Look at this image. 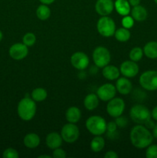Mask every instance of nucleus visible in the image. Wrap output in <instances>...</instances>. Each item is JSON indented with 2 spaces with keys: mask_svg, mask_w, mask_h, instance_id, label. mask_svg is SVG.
I'll list each match as a JSON object with an SVG mask.
<instances>
[{
  "mask_svg": "<svg viewBox=\"0 0 157 158\" xmlns=\"http://www.w3.org/2000/svg\"><path fill=\"white\" fill-rule=\"evenodd\" d=\"M153 136L147 127L138 124L130 131V140L132 144L138 149H144L152 143Z\"/></svg>",
  "mask_w": 157,
  "mask_h": 158,
  "instance_id": "f257e3e1",
  "label": "nucleus"
},
{
  "mask_svg": "<svg viewBox=\"0 0 157 158\" xmlns=\"http://www.w3.org/2000/svg\"><path fill=\"white\" fill-rule=\"evenodd\" d=\"M17 113L22 120L29 121L32 120L36 113V104L32 99L25 97L22 99L17 106Z\"/></svg>",
  "mask_w": 157,
  "mask_h": 158,
  "instance_id": "f03ea898",
  "label": "nucleus"
},
{
  "mask_svg": "<svg viewBox=\"0 0 157 158\" xmlns=\"http://www.w3.org/2000/svg\"><path fill=\"white\" fill-rule=\"evenodd\" d=\"M106 122L100 116H92L86 122V127L89 133L95 136H101L106 131Z\"/></svg>",
  "mask_w": 157,
  "mask_h": 158,
  "instance_id": "7ed1b4c3",
  "label": "nucleus"
},
{
  "mask_svg": "<svg viewBox=\"0 0 157 158\" xmlns=\"http://www.w3.org/2000/svg\"><path fill=\"white\" fill-rule=\"evenodd\" d=\"M130 117L137 124H145L151 119V113L146 106L143 104L134 105L130 110Z\"/></svg>",
  "mask_w": 157,
  "mask_h": 158,
  "instance_id": "20e7f679",
  "label": "nucleus"
},
{
  "mask_svg": "<svg viewBox=\"0 0 157 158\" xmlns=\"http://www.w3.org/2000/svg\"><path fill=\"white\" fill-rule=\"evenodd\" d=\"M97 30L104 37L114 35L115 32V24L114 20L109 16H102L97 23Z\"/></svg>",
  "mask_w": 157,
  "mask_h": 158,
  "instance_id": "39448f33",
  "label": "nucleus"
},
{
  "mask_svg": "<svg viewBox=\"0 0 157 158\" xmlns=\"http://www.w3.org/2000/svg\"><path fill=\"white\" fill-rule=\"evenodd\" d=\"M139 83L142 87L146 90H157V71H145L140 76Z\"/></svg>",
  "mask_w": 157,
  "mask_h": 158,
  "instance_id": "423d86ee",
  "label": "nucleus"
},
{
  "mask_svg": "<svg viewBox=\"0 0 157 158\" xmlns=\"http://www.w3.org/2000/svg\"><path fill=\"white\" fill-rule=\"evenodd\" d=\"M94 63L99 68H103L109 65L111 60V55L109 49L104 46H98L95 48L92 53Z\"/></svg>",
  "mask_w": 157,
  "mask_h": 158,
  "instance_id": "0eeeda50",
  "label": "nucleus"
},
{
  "mask_svg": "<svg viewBox=\"0 0 157 158\" xmlns=\"http://www.w3.org/2000/svg\"><path fill=\"white\" fill-rule=\"evenodd\" d=\"M60 134L65 142L72 143L78 140L79 137V130L75 123H69L62 127Z\"/></svg>",
  "mask_w": 157,
  "mask_h": 158,
  "instance_id": "6e6552de",
  "label": "nucleus"
},
{
  "mask_svg": "<svg viewBox=\"0 0 157 158\" xmlns=\"http://www.w3.org/2000/svg\"><path fill=\"white\" fill-rule=\"evenodd\" d=\"M124 100L119 97H114L112 100H109V103L106 106V111L108 114L112 117H118L123 114L125 110Z\"/></svg>",
  "mask_w": 157,
  "mask_h": 158,
  "instance_id": "1a4fd4ad",
  "label": "nucleus"
},
{
  "mask_svg": "<svg viewBox=\"0 0 157 158\" xmlns=\"http://www.w3.org/2000/svg\"><path fill=\"white\" fill-rule=\"evenodd\" d=\"M96 94L99 99L103 101H109L115 97L116 88L113 84L105 83L98 88Z\"/></svg>",
  "mask_w": 157,
  "mask_h": 158,
  "instance_id": "9d476101",
  "label": "nucleus"
},
{
  "mask_svg": "<svg viewBox=\"0 0 157 158\" xmlns=\"http://www.w3.org/2000/svg\"><path fill=\"white\" fill-rule=\"evenodd\" d=\"M71 64L75 69L83 70L88 67L89 64V59L88 56L83 52H76L72 55L70 58Z\"/></svg>",
  "mask_w": 157,
  "mask_h": 158,
  "instance_id": "9b49d317",
  "label": "nucleus"
},
{
  "mask_svg": "<svg viewBox=\"0 0 157 158\" xmlns=\"http://www.w3.org/2000/svg\"><path fill=\"white\" fill-rule=\"evenodd\" d=\"M9 53L13 60H22L27 56L29 48L24 43H15L9 48Z\"/></svg>",
  "mask_w": 157,
  "mask_h": 158,
  "instance_id": "f8f14e48",
  "label": "nucleus"
},
{
  "mask_svg": "<svg viewBox=\"0 0 157 158\" xmlns=\"http://www.w3.org/2000/svg\"><path fill=\"white\" fill-rule=\"evenodd\" d=\"M139 66L136 62L132 60H127L125 61L120 65L119 71L120 73L123 74L125 77L127 78H132L135 77L139 73Z\"/></svg>",
  "mask_w": 157,
  "mask_h": 158,
  "instance_id": "ddd939ff",
  "label": "nucleus"
},
{
  "mask_svg": "<svg viewBox=\"0 0 157 158\" xmlns=\"http://www.w3.org/2000/svg\"><path fill=\"white\" fill-rule=\"evenodd\" d=\"M95 12L102 16H106L112 12L114 2L112 0H97L95 5Z\"/></svg>",
  "mask_w": 157,
  "mask_h": 158,
  "instance_id": "4468645a",
  "label": "nucleus"
},
{
  "mask_svg": "<svg viewBox=\"0 0 157 158\" xmlns=\"http://www.w3.org/2000/svg\"><path fill=\"white\" fill-rule=\"evenodd\" d=\"M62 138L61 134L57 132H52L46 136V146L49 149H56L60 148V146L62 143Z\"/></svg>",
  "mask_w": 157,
  "mask_h": 158,
  "instance_id": "2eb2a0df",
  "label": "nucleus"
},
{
  "mask_svg": "<svg viewBox=\"0 0 157 158\" xmlns=\"http://www.w3.org/2000/svg\"><path fill=\"white\" fill-rule=\"evenodd\" d=\"M115 88L120 94L127 95L132 91V84L130 80H128L127 77H121L117 80Z\"/></svg>",
  "mask_w": 157,
  "mask_h": 158,
  "instance_id": "dca6fc26",
  "label": "nucleus"
},
{
  "mask_svg": "<svg viewBox=\"0 0 157 158\" xmlns=\"http://www.w3.org/2000/svg\"><path fill=\"white\" fill-rule=\"evenodd\" d=\"M130 12L133 19L138 22L144 21L148 16V12L146 9L143 6H140V5L132 7Z\"/></svg>",
  "mask_w": 157,
  "mask_h": 158,
  "instance_id": "f3484780",
  "label": "nucleus"
},
{
  "mask_svg": "<svg viewBox=\"0 0 157 158\" xmlns=\"http://www.w3.org/2000/svg\"><path fill=\"white\" fill-rule=\"evenodd\" d=\"M82 117L81 110L76 106H71L66 112V119L69 123H76Z\"/></svg>",
  "mask_w": 157,
  "mask_h": 158,
  "instance_id": "a211bd4d",
  "label": "nucleus"
},
{
  "mask_svg": "<svg viewBox=\"0 0 157 158\" xmlns=\"http://www.w3.org/2000/svg\"><path fill=\"white\" fill-rule=\"evenodd\" d=\"M103 75L106 80H115L119 77V69L112 65H107L103 68Z\"/></svg>",
  "mask_w": 157,
  "mask_h": 158,
  "instance_id": "6ab92c4d",
  "label": "nucleus"
},
{
  "mask_svg": "<svg viewBox=\"0 0 157 158\" xmlns=\"http://www.w3.org/2000/svg\"><path fill=\"white\" fill-rule=\"evenodd\" d=\"M24 145L29 149H34L36 148L40 143V138L38 134L35 133H30L25 136L23 140Z\"/></svg>",
  "mask_w": 157,
  "mask_h": 158,
  "instance_id": "aec40b11",
  "label": "nucleus"
},
{
  "mask_svg": "<svg viewBox=\"0 0 157 158\" xmlns=\"http://www.w3.org/2000/svg\"><path fill=\"white\" fill-rule=\"evenodd\" d=\"M130 4L128 0H116L114 2V8L119 15L125 16L128 15L130 12Z\"/></svg>",
  "mask_w": 157,
  "mask_h": 158,
  "instance_id": "412c9836",
  "label": "nucleus"
},
{
  "mask_svg": "<svg viewBox=\"0 0 157 158\" xmlns=\"http://www.w3.org/2000/svg\"><path fill=\"white\" fill-rule=\"evenodd\" d=\"M84 106L88 110H93L99 106V97L97 94H89L85 97Z\"/></svg>",
  "mask_w": 157,
  "mask_h": 158,
  "instance_id": "4be33fe9",
  "label": "nucleus"
},
{
  "mask_svg": "<svg viewBox=\"0 0 157 158\" xmlns=\"http://www.w3.org/2000/svg\"><path fill=\"white\" fill-rule=\"evenodd\" d=\"M143 53L149 59L157 58V42L151 41L146 43L143 48Z\"/></svg>",
  "mask_w": 157,
  "mask_h": 158,
  "instance_id": "5701e85b",
  "label": "nucleus"
},
{
  "mask_svg": "<svg viewBox=\"0 0 157 158\" xmlns=\"http://www.w3.org/2000/svg\"><path fill=\"white\" fill-rule=\"evenodd\" d=\"M114 35H115V38L119 42L125 43V42H127L128 40L130 39L131 33L130 32H129V29H126V28L125 27H122L115 30Z\"/></svg>",
  "mask_w": 157,
  "mask_h": 158,
  "instance_id": "b1692460",
  "label": "nucleus"
},
{
  "mask_svg": "<svg viewBox=\"0 0 157 158\" xmlns=\"http://www.w3.org/2000/svg\"><path fill=\"white\" fill-rule=\"evenodd\" d=\"M105 147V140L101 136H95L90 143V148L93 152H100Z\"/></svg>",
  "mask_w": 157,
  "mask_h": 158,
  "instance_id": "393cba45",
  "label": "nucleus"
},
{
  "mask_svg": "<svg viewBox=\"0 0 157 158\" xmlns=\"http://www.w3.org/2000/svg\"><path fill=\"white\" fill-rule=\"evenodd\" d=\"M51 15V11L48 5L42 4L37 8L36 9V15L40 20H44L48 19L50 17Z\"/></svg>",
  "mask_w": 157,
  "mask_h": 158,
  "instance_id": "a878e982",
  "label": "nucleus"
},
{
  "mask_svg": "<svg viewBox=\"0 0 157 158\" xmlns=\"http://www.w3.org/2000/svg\"><path fill=\"white\" fill-rule=\"evenodd\" d=\"M47 91L44 88H35L32 92V99L35 102H42L47 98Z\"/></svg>",
  "mask_w": 157,
  "mask_h": 158,
  "instance_id": "bb28decb",
  "label": "nucleus"
},
{
  "mask_svg": "<svg viewBox=\"0 0 157 158\" xmlns=\"http://www.w3.org/2000/svg\"><path fill=\"white\" fill-rule=\"evenodd\" d=\"M143 49H142L140 47H134L131 49L129 52V58L131 60L134 62H138L142 60L143 56Z\"/></svg>",
  "mask_w": 157,
  "mask_h": 158,
  "instance_id": "cd10ccee",
  "label": "nucleus"
},
{
  "mask_svg": "<svg viewBox=\"0 0 157 158\" xmlns=\"http://www.w3.org/2000/svg\"><path fill=\"white\" fill-rule=\"evenodd\" d=\"M22 41L26 46L29 47V46H32L35 44V41H36V37H35V34L32 33V32H27L23 36Z\"/></svg>",
  "mask_w": 157,
  "mask_h": 158,
  "instance_id": "c85d7f7f",
  "label": "nucleus"
},
{
  "mask_svg": "<svg viewBox=\"0 0 157 158\" xmlns=\"http://www.w3.org/2000/svg\"><path fill=\"white\" fill-rule=\"evenodd\" d=\"M146 157L147 158H157V144H152L147 147L146 151Z\"/></svg>",
  "mask_w": 157,
  "mask_h": 158,
  "instance_id": "c756f323",
  "label": "nucleus"
},
{
  "mask_svg": "<svg viewBox=\"0 0 157 158\" xmlns=\"http://www.w3.org/2000/svg\"><path fill=\"white\" fill-rule=\"evenodd\" d=\"M2 157L4 158H18L19 155L16 150L13 148H8L3 152Z\"/></svg>",
  "mask_w": 157,
  "mask_h": 158,
  "instance_id": "7c9ffc66",
  "label": "nucleus"
},
{
  "mask_svg": "<svg viewBox=\"0 0 157 158\" xmlns=\"http://www.w3.org/2000/svg\"><path fill=\"white\" fill-rule=\"evenodd\" d=\"M122 24H123V27L126 28V29H130L134 25L133 18L132 16H129V15H125L122 19Z\"/></svg>",
  "mask_w": 157,
  "mask_h": 158,
  "instance_id": "2f4dec72",
  "label": "nucleus"
},
{
  "mask_svg": "<svg viewBox=\"0 0 157 158\" xmlns=\"http://www.w3.org/2000/svg\"><path fill=\"white\" fill-rule=\"evenodd\" d=\"M115 123H116L117 127L120 128H124L127 126L128 124V120L123 116H119L118 117H115Z\"/></svg>",
  "mask_w": 157,
  "mask_h": 158,
  "instance_id": "473e14b6",
  "label": "nucleus"
},
{
  "mask_svg": "<svg viewBox=\"0 0 157 158\" xmlns=\"http://www.w3.org/2000/svg\"><path fill=\"white\" fill-rule=\"evenodd\" d=\"M52 157L54 158H65L66 157V153L63 149L58 148L53 150Z\"/></svg>",
  "mask_w": 157,
  "mask_h": 158,
  "instance_id": "72a5a7b5",
  "label": "nucleus"
},
{
  "mask_svg": "<svg viewBox=\"0 0 157 158\" xmlns=\"http://www.w3.org/2000/svg\"><path fill=\"white\" fill-rule=\"evenodd\" d=\"M117 129V125L115 123V121L109 122L106 124V131L108 132H114V131H116Z\"/></svg>",
  "mask_w": 157,
  "mask_h": 158,
  "instance_id": "f704fd0d",
  "label": "nucleus"
},
{
  "mask_svg": "<svg viewBox=\"0 0 157 158\" xmlns=\"http://www.w3.org/2000/svg\"><path fill=\"white\" fill-rule=\"evenodd\" d=\"M105 158H118L119 155L113 151H109L104 155Z\"/></svg>",
  "mask_w": 157,
  "mask_h": 158,
  "instance_id": "c9c22d12",
  "label": "nucleus"
},
{
  "mask_svg": "<svg viewBox=\"0 0 157 158\" xmlns=\"http://www.w3.org/2000/svg\"><path fill=\"white\" fill-rule=\"evenodd\" d=\"M155 123H154V122L152 121L151 119H149L144 125L146 126V127L148 128V129H152V128L154 127V126H155Z\"/></svg>",
  "mask_w": 157,
  "mask_h": 158,
  "instance_id": "e433bc0d",
  "label": "nucleus"
},
{
  "mask_svg": "<svg viewBox=\"0 0 157 158\" xmlns=\"http://www.w3.org/2000/svg\"><path fill=\"white\" fill-rule=\"evenodd\" d=\"M151 117H152V119L157 121V106L152 109V112H151Z\"/></svg>",
  "mask_w": 157,
  "mask_h": 158,
  "instance_id": "4c0bfd02",
  "label": "nucleus"
},
{
  "mask_svg": "<svg viewBox=\"0 0 157 158\" xmlns=\"http://www.w3.org/2000/svg\"><path fill=\"white\" fill-rule=\"evenodd\" d=\"M128 1H129L130 6L134 7V6H139V5L140 4V1H141V0H128Z\"/></svg>",
  "mask_w": 157,
  "mask_h": 158,
  "instance_id": "58836bf2",
  "label": "nucleus"
},
{
  "mask_svg": "<svg viewBox=\"0 0 157 158\" xmlns=\"http://www.w3.org/2000/svg\"><path fill=\"white\" fill-rule=\"evenodd\" d=\"M152 136H153L154 138H156L157 139V123H155L154 127L152 128Z\"/></svg>",
  "mask_w": 157,
  "mask_h": 158,
  "instance_id": "ea45409f",
  "label": "nucleus"
},
{
  "mask_svg": "<svg viewBox=\"0 0 157 158\" xmlns=\"http://www.w3.org/2000/svg\"><path fill=\"white\" fill-rule=\"evenodd\" d=\"M40 2L45 5H50L55 2V0H39Z\"/></svg>",
  "mask_w": 157,
  "mask_h": 158,
  "instance_id": "a19ab883",
  "label": "nucleus"
},
{
  "mask_svg": "<svg viewBox=\"0 0 157 158\" xmlns=\"http://www.w3.org/2000/svg\"><path fill=\"white\" fill-rule=\"evenodd\" d=\"M43 157H46V158H51L52 157L51 156H49V155H41L38 157V158H43Z\"/></svg>",
  "mask_w": 157,
  "mask_h": 158,
  "instance_id": "79ce46f5",
  "label": "nucleus"
},
{
  "mask_svg": "<svg viewBox=\"0 0 157 158\" xmlns=\"http://www.w3.org/2000/svg\"><path fill=\"white\" fill-rule=\"evenodd\" d=\"M2 32L0 31V42L2 41Z\"/></svg>",
  "mask_w": 157,
  "mask_h": 158,
  "instance_id": "37998d69",
  "label": "nucleus"
},
{
  "mask_svg": "<svg viewBox=\"0 0 157 158\" xmlns=\"http://www.w3.org/2000/svg\"><path fill=\"white\" fill-rule=\"evenodd\" d=\"M154 2H155L157 4V0H154Z\"/></svg>",
  "mask_w": 157,
  "mask_h": 158,
  "instance_id": "c03bdc74",
  "label": "nucleus"
},
{
  "mask_svg": "<svg viewBox=\"0 0 157 158\" xmlns=\"http://www.w3.org/2000/svg\"><path fill=\"white\" fill-rule=\"evenodd\" d=\"M156 71H157V70H156Z\"/></svg>",
  "mask_w": 157,
  "mask_h": 158,
  "instance_id": "a18cd8bd",
  "label": "nucleus"
}]
</instances>
